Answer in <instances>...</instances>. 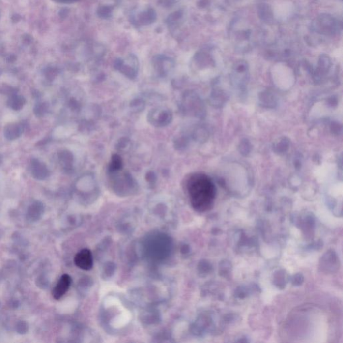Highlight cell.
<instances>
[{"label": "cell", "mask_w": 343, "mask_h": 343, "mask_svg": "<svg viewBox=\"0 0 343 343\" xmlns=\"http://www.w3.org/2000/svg\"><path fill=\"white\" fill-rule=\"evenodd\" d=\"M187 189L192 206L195 211L202 213L213 207L216 188L209 177L200 173L192 175L188 180Z\"/></svg>", "instance_id": "1"}, {"label": "cell", "mask_w": 343, "mask_h": 343, "mask_svg": "<svg viewBox=\"0 0 343 343\" xmlns=\"http://www.w3.org/2000/svg\"><path fill=\"white\" fill-rule=\"evenodd\" d=\"M180 108L184 114L194 117H202L204 115V103L196 93L186 92L182 96Z\"/></svg>", "instance_id": "2"}, {"label": "cell", "mask_w": 343, "mask_h": 343, "mask_svg": "<svg viewBox=\"0 0 343 343\" xmlns=\"http://www.w3.org/2000/svg\"><path fill=\"white\" fill-rule=\"evenodd\" d=\"M122 170L114 172L108 173L110 176L112 186L115 191H132V190L136 189L137 182L129 172H122Z\"/></svg>", "instance_id": "3"}, {"label": "cell", "mask_w": 343, "mask_h": 343, "mask_svg": "<svg viewBox=\"0 0 343 343\" xmlns=\"http://www.w3.org/2000/svg\"><path fill=\"white\" fill-rule=\"evenodd\" d=\"M147 119L152 126L163 128L171 124L172 121L173 115L169 109L159 107L152 109L148 112Z\"/></svg>", "instance_id": "4"}, {"label": "cell", "mask_w": 343, "mask_h": 343, "mask_svg": "<svg viewBox=\"0 0 343 343\" xmlns=\"http://www.w3.org/2000/svg\"><path fill=\"white\" fill-rule=\"evenodd\" d=\"M115 68L128 79H134L137 77L139 64L136 57L131 55L124 60H117L115 63Z\"/></svg>", "instance_id": "5"}, {"label": "cell", "mask_w": 343, "mask_h": 343, "mask_svg": "<svg viewBox=\"0 0 343 343\" xmlns=\"http://www.w3.org/2000/svg\"><path fill=\"white\" fill-rule=\"evenodd\" d=\"M319 33L324 34H333L337 32L339 29L336 20L331 16L325 15L320 16L318 21L316 22V27H314Z\"/></svg>", "instance_id": "6"}, {"label": "cell", "mask_w": 343, "mask_h": 343, "mask_svg": "<svg viewBox=\"0 0 343 343\" xmlns=\"http://www.w3.org/2000/svg\"><path fill=\"white\" fill-rule=\"evenodd\" d=\"M153 66L158 76L165 77L173 69L174 63L169 57L159 56L153 60Z\"/></svg>", "instance_id": "7"}, {"label": "cell", "mask_w": 343, "mask_h": 343, "mask_svg": "<svg viewBox=\"0 0 343 343\" xmlns=\"http://www.w3.org/2000/svg\"><path fill=\"white\" fill-rule=\"evenodd\" d=\"M75 265L81 270L88 271L93 266V257L91 251L84 249L77 253L74 259Z\"/></svg>", "instance_id": "8"}, {"label": "cell", "mask_w": 343, "mask_h": 343, "mask_svg": "<svg viewBox=\"0 0 343 343\" xmlns=\"http://www.w3.org/2000/svg\"><path fill=\"white\" fill-rule=\"evenodd\" d=\"M72 279L68 274L62 275L58 283L53 289V296L55 300H59L69 290L71 286Z\"/></svg>", "instance_id": "9"}, {"label": "cell", "mask_w": 343, "mask_h": 343, "mask_svg": "<svg viewBox=\"0 0 343 343\" xmlns=\"http://www.w3.org/2000/svg\"><path fill=\"white\" fill-rule=\"evenodd\" d=\"M123 169V161L119 155H112L108 166V173L114 172Z\"/></svg>", "instance_id": "10"}, {"label": "cell", "mask_w": 343, "mask_h": 343, "mask_svg": "<svg viewBox=\"0 0 343 343\" xmlns=\"http://www.w3.org/2000/svg\"><path fill=\"white\" fill-rule=\"evenodd\" d=\"M258 13H259V17L265 21H268L272 18V10H271L270 7L265 3L259 5Z\"/></svg>", "instance_id": "11"}, {"label": "cell", "mask_w": 343, "mask_h": 343, "mask_svg": "<svg viewBox=\"0 0 343 343\" xmlns=\"http://www.w3.org/2000/svg\"><path fill=\"white\" fill-rule=\"evenodd\" d=\"M145 108V101L143 99L137 98L134 99L130 103L131 110L136 113L143 112Z\"/></svg>", "instance_id": "12"}, {"label": "cell", "mask_w": 343, "mask_h": 343, "mask_svg": "<svg viewBox=\"0 0 343 343\" xmlns=\"http://www.w3.org/2000/svg\"><path fill=\"white\" fill-rule=\"evenodd\" d=\"M130 146V140L127 138H122L118 141L117 148L120 151H125Z\"/></svg>", "instance_id": "13"}, {"label": "cell", "mask_w": 343, "mask_h": 343, "mask_svg": "<svg viewBox=\"0 0 343 343\" xmlns=\"http://www.w3.org/2000/svg\"><path fill=\"white\" fill-rule=\"evenodd\" d=\"M187 141L184 137H180L178 139H176L174 141V145L176 148H178L179 150H181L182 148L186 147Z\"/></svg>", "instance_id": "14"}, {"label": "cell", "mask_w": 343, "mask_h": 343, "mask_svg": "<svg viewBox=\"0 0 343 343\" xmlns=\"http://www.w3.org/2000/svg\"><path fill=\"white\" fill-rule=\"evenodd\" d=\"M304 282V277L302 274H298L294 275L292 279V283L294 286L301 285Z\"/></svg>", "instance_id": "15"}, {"label": "cell", "mask_w": 343, "mask_h": 343, "mask_svg": "<svg viewBox=\"0 0 343 343\" xmlns=\"http://www.w3.org/2000/svg\"><path fill=\"white\" fill-rule=\"evenodd\" d=\"M156 175L155 174L154 172L149 171L145 175V178H146L147 181L149 183L153 184L154 182L156 181Z\"/></svg>", "instance_id": "16"}]
</instances>
